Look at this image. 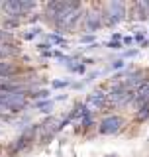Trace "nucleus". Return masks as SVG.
Segmentation results:
<instances>
[{
    "label": "nucleus",
    "instance_id": "obj_4",
    "mask_svg": "<svg viewBox=\"0 0 149 157\" xmlns=\"http://www.w3.org/2000/svg\"><path fill=\"white\" fill-rule=\"evenodd\" d=\"M39 130V126H33V128H29V130H26L22 136L18 137L16 141L12 144V151L16 153V151H22V149H26V147H29V144L33 141V134Z\"/></svg>",
    "mask_w": 149,
    "mask_h": 157
},
{
    "label": "nucleus",
    "instance_id": "obj_6",
    "mask_svg": "<svg viewBox=\"0 0 149 157\" xmlns=\"http://www.w3.org/2000/svg\"><path fill=\"white\" fill-rule=\"evenodd\" d=\"M100 18H102V16H98V14H88L86 20H84L88 32H96V29L102 26V20H100Z\"/></svg>",
    "mask_w": 149,
    "mask_h": 157
},
{
    "label": "nucleus",
    "instance_id": "obj_9",
    "mask_svg": "<svg viewBox=\"0 0 149 157\" xmlns=\"http://www.w3.org/2000/svg\"><path fill=\"white\" fill-rule=\"evenodd\" d=\"M4 41H10V33L4 32V29H0V45H2Z\"/></svg>",
    "mask_w": 149,
    "mask_h": 157
},
{
    "label": "nucleus",
    "instance_id": "obj_12",
    "mask_svg": "<svg viewBox=\"0 0 149 157\" xmlns=\"http://www.w3.org/2000/svg\"><path fill=\"white\" fill-rule=\"evenodd\" d=\"M47 94H49L47 90H39V92H33V96H36V98H45Z\"/></svg>",
    "mask_w": 149,
    "mask_h": 157
},
{
    "label": "nucleus",
    "instance_id": "obj_3",
    "mask_svg": "<svg viewBox=\"0 0 149 157\" xmlns=\"http://www.w3.org/2000/svg\"><path fill=\"white\" fill-rule=\"evenodd\" d=\"M124 124V120L120 116H108V118H104V120L100 122V128H98V132L104 136H110V134H116L118 130L122 128Z\"/></svg>",
    "mask_w": 149,
    "mask_h": 157
},
{
    "label": "nucleus",
    "instance_id": "obj_1",
    "mask_svg": "<svg viewBox=\"0 0 149 157\" xmlns=\"http://www.w3.org/2000/svg\"><path fill=\"white\" fill-rule=\"evenodd\" d=\"M133 98H136V94L128 88L126 82H124V85H122V82H120V85H116L110 90V94H108V100H112L114 104H128V102L133 100Z\"/></svg>",
    "mask_w": 149,
    "mask_h": 157
},
{
    "label": "nucleus",
    "instance_id": "obj_13",
    "mask_svg": "<svg viewBox=\"0 0 149 157\" xmlns=\"http://www.w3.org/2000/svg\"><path fill=\"white\" fill-rule=\"evenodd\" d=\"M124 67V61H114L112 63V69H122Z\"/></svg>",
    "mask_w": 149,
    "mask_h": 157
},
{
    "label": "nucleus",
    "instance_id": "obj_7",
    "mask_svg": "<svg viewBox=\"0 0 149 157\" xmlns=\"http://www.w3.org/2000/svg\"><path fill=\"white\" fill-rule=\"evenodd\" d=\"M136 100H137V104H139V106H147L149 104V85H145L139 92H137Z\"/></svg>",
    "mask_w": 149,
    "mask_h": 157
},
{
    "label": "nucleus",
    "instance_id": "obj_14",
    "mask_svg": "<svg viewBox=\"0 0 149 157\" xmlns=\"http://www.w3.org/2000/svg\"><path fill=\"white\" fill-rule=\"evenodd\" d=\"M108 47H112V49H120V43H118V41H110V43H108Z\"/></svg>",
    "mask_w": 149,
    "mask_h": 157
},
{
    "label": "nucleus",
    "instance_id": "obj_2",
    "mask_svg": "<svg viewBox=\"0 0 149 157\" xmlns=\"http://www.w3.org/2000/svg\"><path fill=\"white\" fill-rule=\"evenodd\" d=\"M2 8L6 10L10 16H20V14L28 12V10L36 8V2H24V0H10V2L2 4Z\"/></svg>",
    "mask_w": 149,
    "mask_h": 157
},
{
    "label": "nucleus",
    "instance_id": "obj_15",
    "mask_svg": "<svg viewBox=\"0 0 149 157\" xmlns=\"http://www.w3.org/2000/svg\"><path fill=\"white\" fill-rule=\"evenodd\" d=\"M81 41H92V36H84V37H81Z\"/></svg>",
    "mask_w": 149,
    "mask_h": 157
},
{
    "label": "nucleus",
    "instance_id": "obj_11",
    "mask_svg": "<svg viewBox=\"0 0 149 157\" xmlns=\"http://www.w3.org/2000/svg\"><path fill=\"white\" fill-rule=\"evenodd\" d=\"M69 85V81H55V82H53V86H55V88H61V86H67Z\"/></svg>",
    "mask_w": 149,
    "mask_h": 157
},
{
    "label": "nucleus",
    "instance_id": "obj_10",
    "mask_svg": "<svg viewBox=\"0 0 149 157\" xmlns=\"http://www.w3.org/2000/svg\"><path fill=\"white\" fill-rule=\"evenodd\" d=\"M49 39H51L53 43H65V39H63V37H59V36H49Z\"/></svg>",
    "mask_w": 149,
    "mask_h": 157
},
{
    "label": "nucleus",
    "instance_id": "obj_5",
    "mask_svg": "<svg viewBox=\"0 0 149 157\" xmlns=\"http://www.w3.org/2000/svg\"><path fill=\"white\" fill-rule=\"evenodd\" d=\"M106 102H108V94H104L102 90H98V92H92V94L88 96L86 104L92 106V108H104Z\"/></svg>",
    "mask_w": 149,
    "mask_h": 157
},
{
    "label": "nucleus",
    "instance_id": "obj_8",
    "mask_svg": "<svg viewBox=\"0 0 149 157\" xmlns=\"http://www.w3.org/2000/svg\"><path fill=\"white\" fill-rule=\"evenodd\" d=\"M147 116H149V104L139 108V112H137V120H145Z\"/></svg>",
    "mask_w": 149,
    "mask_h": 157
}]
</instances>
